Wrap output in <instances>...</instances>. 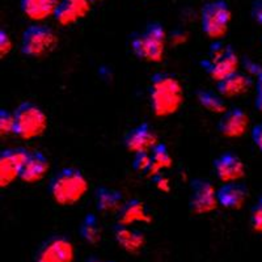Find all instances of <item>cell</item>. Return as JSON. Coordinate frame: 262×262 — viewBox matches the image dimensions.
<instances>
[{
  "instance_id": "d6a6232c",
  "label": "cell",
  "mask_w": 262,
  "mask_h": 262,
  "mask_svg": "<svg viewBox=\"0 0 262 262\" xmlns=\"http://www.w3.org/2000/svg\"><path fill=\"white\" fill-rule=\"evenodd\" d=\"M98 2H102V0H90V3H98Z\"/></svg>"
},
{
  "instance_id": "4316f807",
  "label": "cell",
  "mask_w": 262,
  "mask_h": 262,
  "mask_svg": "<svg viewBox=\"0 0 262 262\" xmlns=\"http://www.w3.org/2000/svg\"><path fill=\"white\" fill-rule=\"evenodd\" d=\"M250 227L254 232L262 233V195L258 196L250 210Z\"/></svg>"
},
{
  "instance_id": "2e32d148",
  "label": "cell",
  "mask_w": 262,
  "mask_h": 262,
  "mask_svg": "<svg viewBox=\"0 0 262 262\" xmlns=\"http://www.w3.org/2000/svg\"><path fill=\"white\" fill-rule=\"evenodd\" d=\"M49 159L41 151H33L28 156L21 169L20 180L27 184H36L46 176L49 170Z\"/></svg>"
},
{
  "instance_id": "ba28073f",
  "label": "cell",
  "mask_w": 262,
  "mask_h": 262,
  "mask_svg": "<svg viewBox=\"0 0 262 262\" xmlns=\"http://www.w3.org/2000/svg\"><path fill=\"white\" fill-rule=\"evenodd\" d=\"M217 206L216 190L211 181L205 179H194L190 184L189 209L193 214L203 215L214 211Z\"/></svg>"
},
{
  "instance_id": "9c48e42d",
  "label": "cell",
  "mask_w": 262,
  "mask_h": 262,
  "mask_svg": "<svg viewBox=\"0 0 262 262\" xmlns=\"http://www.w3.org/2000/svg\"><path fill=\"white\" fill-rule=\"evenodd\" d=\"M30 152L23 147L6 148L0 152V186L7 188L16 179H20V173Z\"/></svg>"
},
{
  "instance_id": "ffe728a7",
  "label": "cell",
  "mask_w": 262,
  "mask_h": 262,
  "mask_svg": "<svg viewBox=\"0 0 262 262\" xmlns=\"http://www.w3.org/2000/svg\"><path fill=\"white\" fill-rule=\"evenodd\" d=\"M252 84H253V80L249 75L237 71L235 74L229 75L228 78L217 81L216 91L223 97H235V96H240L248 92Z\"/></svg>"
},
{
  "instance_id": "836d02e7",
  "label": "cell",
  "mask_w": 262,
  "mask_h": 262,
  "mask_svg": "<svg viewBox=\"0 0 262 262\" xmlns=\"http://www.w3.org/2000/svg\"><path fill=\"white\" fill-rule=\"evenodd\" d=\"M86 262H100V261H97V259L92 258V259H88V261H86Z\"/></svg>"
},
{
  "instance_id": "603a6c76",
  "label": "cell",
  "mask_w": 262,
  "mask_h": 262,
  "mask_svg": "<svg viewBox=\"0 0 262 262\" xmlns=\"http://www.w3.org/2000/svg\"><path fill=\"white\" fill-rule=\"evenodd\" d=\"M79 235L88 244L96 245L97 243H100L102 236V228L101 223L95 214L90 212L84 216L80 226H79Z\"/></svg>"
},
{
  "instance_id": "52a82bcc",
  "label": "cell",
  "mask_w": 262,
  "mask_h": 262,
  "mask_svg": "<svg viewBox=\"0 0 262 262\" xmlns=\"http://www.w3.org/2000/svg\"><path fill=\"white\" fill-rule=\"evenodd\" d=\"M231 9L226 0H212L201 8V27L209 38L219 41L228 32Z\"/></svg>"
},
{
  "instance_id": "277c9868",
  "label": "cell",
  "mask_w": 262,
  "mask_h": 262,
  "mask_svg": "<svg viewBox=\"0 0 262 262\" xmlns=\"http://www.w3.org/2000/svg\"><path fill=\"white\" fill-rule=\"evenodd\" d=\"M201 66L210 78L217 83L237 72L238 57L232 46L215 41L210 48L207 57L201 60Z\"/></svg>"
},
{
  "instance_id": "5b68a950",
  "label": "cell",
  "mask_w": 262,
  "mask_h": 262,
  "mask_svg": "<svg viewBox=\"0 0 262 262\" xmlns=\"http://www.w3.org/2000/svg\"><path fill=\"white\" fill-rule=\"evenodd\" d=\"M15 134L24 140L34 139L43 134L48 127V116L32 101L20 102L15 111Z\"/></svg>"
},
{
  "instance_id": "cb8c5ba5",
  "label": "cell",
  "mask_w": 262,
  "mask_h": 262,
  "mask_svg": "<svg viewBox=\"0 0 262 262\" xmlns=\"http://www.w3.org/2000/svg\"><path fill=\"white\" fill-rule=\"evenodd\" d=\"M195 96L201 106L210 113L224 114L227 112L226 102L223 101V98L212 91L198 90L195 92Z\"/></svg>"
},
{
  "instance_id": "e0dca14e",
  "label": "cell",
  "mask_w": 262,
  "mask_h": 262,
  "mask_svg": "<svg viewBox=\"0 0 262 262\" xmlns=\"http://www.w3.org/2000/svg\"><path fill=\"white\" fill-rule=\"evenodd\" d=\"M114 238L122 249L128 253H138L146 244L144 233L133 226L116 224L113 229Z\"/></svg>"
},
{
  "instance_id": "e575fe53",
  "label": "cell",
  "mask_w": 262,
  "mask_h": 262,
  "mask_svg": "<svg viewBox=\"0 0 262 262\" xmlns=\"http://www.w3.org/2000/svg\"><path fill=\"white\" fill-rule=\"evenodd\" d=\"M104 262H114V261H104Z\"/></svg>"
},
{
  "instance_id": "8992f818",
  "label": "cell",
  "mask_w": 262,
  "mask_h": 262,
  "mask_svg": "<svg viewBox=\"0 0 262 262\" xmlns=\"http://www.w3.org/2000/svg\"><path fill=\"white\" fill-rule=\"evenodd\" d=\"M58 45V37L48 25H29L21 34L20 51L30 58L46 57Z\"/></svg>"
},
{
  "instance_id": "7c38bea8",
  "label": "cell",
  "mask_w": 262,
  "mask_h": 262,
  "mask_svg": "<svg viewBox=\"0 0 262 262\" xmlns=\"http://www.w3.org/2000/svg\"><path fill=\"white\" fill-rule=\"evenodd\" d=\"M215 174L223 184L237 182L245 174V165L240 156L231 151L221 154L212 161Z\"/></svg>"
},
{
  "instance_id": "484cf974",
  "label": "cell",
  "mask_w": 262,
  "mask_h": 262,
  "mask_svg": "<svg viewBox=\"0 0 262 262\" xmlns=\"http://www.w3.org/2000/svg\"><path fill=\"white\" fill-rule=\"evenodd\" d=\"M152 159L151 152H140V154H135L134 159H133V169L135 172L139 173H148L149 168H151Z\"/></svg>"
},
{
  "instance_id": "4dcf8cb0",
  "label": "cell",
  "mask_w": 262,
  "mask_h": 262,
  "mask_svg": "<svg viewBox=\"0 0 262 262\" xmlns=\"http://www.w3.org/2000/svg\"><path fill=\"white\" fill-rule=\"evenodd\" d=\"M252 140H253L254 146L262 152V122L257 123L252 130Z\"/></svg>"
},
{
  "instance_id": "ac0fdd59",
  "label": "cell",
  "mask_w": 262,
  "mask_h": 262,
  "mask_svg": "<svg viewBox=\"0 0 262 262\" xmlns=\"http://www.w3.org/2000/svg\"><path fill=\"white\" fill-rule=\"evenodd\" d=\"M95 203L97 211L101 214H118L126 202L119 190L98 186L95 191Z\"/></svg>"
},
{
  "instance_id": "44dd1931",
  "label": "cell",
  "mask_w": 262,
  "mask_h": 262,
  "mask_svg": "<svg viewBox=\"0 0 262 262\" xmlns=\"http://www.w3.org/2000/svg\"><path fill=\"white\" fill-rule=\"evenodd\" d=\"M60 0H20V8L28 18L42 21L54 16Z\"/></svg>"
},
{
  "instance_id": "9a60e30c",
  "label": "cell",
  "mask_w": 262,
  "mask_h": 262,
  "mask_svg": "<svg viewBox=\"0 0 262 262\" xmlns=\"http://www.w3.org/2000/svg\"><path fill=\"white\" fill-rule=\"evenodd\" d=\"M248 188L242 182L223 184L216 190L217 203L229 210H240L248 198Z\"/></svg>"
},
{
  "instance_id": "30bf717a",
  "label": "cell",
  "mask_w": 262,
  "mask_h": 262,
  "mask_svg": "<svg viewBox=\"0 0 262 262\" xmlns=\"http://www.w3.org/2000/svg\"><path fill=\"white\" fill-rule=\"evenodd\" d=\"M74 258V245L66 236L55 235L39 245L36 262H71Z\"/></svg>"
},
{
  "instance_id": "5bb4252c",
  "label": "cell",
  "mask_w": 262,
  "mask_h": 262,
  "mask_svg": "<svg viewBox=\"0 0 262 262\" xmlns=\"http://www.w3.org/2000/svg\"><path fill=\"white\" fill-rule=\"evenodd\" d=\"M90 11V0H60L54 13V18L58 24L69 27L85 17Z\"/></svg>"
},
{
  "instance_id": "1f68e13d",
  "label": "cell",
  "mask_w": 262,
  "mask_h": 262,
  "mask_svg": "<svg viewBox=\"0 0 262 262\" xmlns=\"http://www.w3.org/2000/svg\"><path fill=\"white\" fill-rule=\"evenodd\" d=\"M152 180H154L156 186H158L161 191H169V182H168V180L163 176V173H160V174H158V176L155 177H152Z\"/></svg>"
},
{
  "instance_id": "d6986e66",
  "label": "cell",
  "mask_w": 262,
  "mask_h": 262,
  "mask_svg": "<svg viewBox=\"0 0 262 262\" xmlns=\"http://www.w3.org/2000/svg\"><path fill=\"white\" fill-rule=\"evenodd\" d=\"M152 216L147 211L144 202L140 200H130L117 214V224L133 226L135 223H151Z\"/></svg>"
},
{
  "instance_id": "7402d4cb",
  "label": "cell",
  "mask_w": 262,
  "mask_h": 262,
  "mask_svg": "<svg viewBox=\"0 0 262 262\" xmlns=\"http://www.w3.org/2000/svg\"><path fill=\"white\" fill-rule=\"evenodd\" d=\"M151 168H149L148 173H147L149 177L158 176V174H160L163 169H168V168L172 167V156H170L167 144L163 143V142H159L151 149Z\"/></svg>"
},
{
  "instance_id": "7a4b0ae2",
  "label": "cell",
  "mask_w": 262,
  "mask_h": 262,
  "mask_svg": "<svg viewBox=\"0 0 262 262\" xmlns=\"http://www.w3.org/2000/svg\"><path fill=\"white\" fill-rule=\"evenodd\" d=\"M48 190L55 203L72 206L85 195L88 191V181L80 169L66 167L51 177Z\"/></svg>"
},
{
  "instance_id": "f1b7e54d",
  "label": "cell",
  "mask_w": 262,
  "mask_h": 262,
  "mask_svg": "<svg viewBox=\"0 0 262 262\" xmlns=\"http://www.w3.org/2000/svg\"><path fill=\"white\" fill-rule=\"evenodd\" d=\"M250 16L257 24L262 25V0H254L250 7Z\"/></svg>"
},
{
  "instance_id": "4fadbf2b",
  "label": "cell",
  "mask_w": 262,
  "mask_h": 262,
  "mask_svg": "<svg viewBox=\"0 0 262 262\" xmlns=\"http://www.w3.org/2000/svg\"><path fill=\"white\" fill-rule=\"evenodd\" d=\"M248 125H249L248 114L242 107H232L222 114L216 128L226 138H240L245 134Z\"/></svg>"
},
{
  "instance_id": "6da1fadb",
  "label": "cell",
  "mask_w": 262,
  "mask_h": 262,
  "mask_svg": "<svg viewBox=\"0 0 262 262\" xmlns=\"http://www.w3.org/2000/svg\"><path fill=\"white\" fill-rule=\"evenodd\" d=\"M149 104L156 117L176 113L184 102V91L176 76L167 72H156L149 80Z\"/></svg>"
},
{
  "instance_id": "d4e9b609",
  "label": "cell",
  "mask_w": 262,
  "mask_h": 262,
  "mask_svg": "<svg viewBox=\"0 0 262 262\" xmlns=\"http://www.w3.org/2000/svg\"><path fill=\"white\" fill-rule=\"evenodd\" d=\"M15 134V116L12 112L2 109L0 111V135L8 137Z\"/></svg>"
},
{
  "instance_id": "f546056e",
  "label": "cell",
  "mask_w": 262,
  "mask_h": 262,
  "mask_svg": "<svg viewBox=\"0 0 262 262\" xmlns=\"http://www.w3.org/2000/svg\"><path fill=\"white\" fill-rule=\"evenodd\" d=\"M254 106L257 111L262 113V71L257 75V83H256V98H254Z\"/></svg>"
},
{
  "instance_id": "3957f363",
  "label": "cell",
  "mask_w": 262,
  "mask_h": 262,
  "mask_svg": "<svg viewBox=\"0 0 262 262\" xmlns=\"http://www.w3.org/2000/svg\"><path fill=\"white\" fill-rule=\"evenodd\" d=\"M167 34L160 23H149L142 33L131 37V50L137 58L151 63H160L164 58Z\"/></svg>"
},
{
  "instance_id": "8fae6325",
  "label": "cell",
  "mask_w": 262,
  "mask_h": 262,
  "mask_svg": "<svg viewBox=\"0 0 262 262\" xmlns=\"http://www.w3.org/2000/svg\"><path fill=\"white\" fill-rule=\"evenodd\" d=\"M158 143V135L148 122L139 123L128 130L123 137V146L134 155L140 152H151Z\"/></svg>"
},
{
  "instance_id": "83f0119b",
  "label": "cell",
  "mask_w": 262,
  "mask_h": 262,
  "mask_svg": "<svg viewBox=\"0 0 262 262\" xmlns=\"http://www.w3.org/2000/svg\"><path fill=\"white\" fill-rule=\"evenodd\" d=\"M12 50V41L9 37L8 32L4 28L0 29V57L4 58Z\"/></svg>"
}]
</instances>
